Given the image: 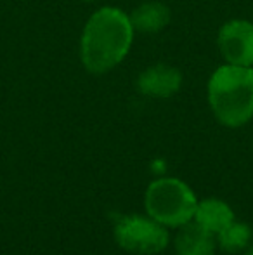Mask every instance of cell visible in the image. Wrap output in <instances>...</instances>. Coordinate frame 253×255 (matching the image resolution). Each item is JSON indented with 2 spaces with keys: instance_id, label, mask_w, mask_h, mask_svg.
<instances>
[{
  "instance_id": "1",
  "label": "cell",
  "mask_w": 253,
  "mask_h": 255,
  "mask_svg": "<svg viewBox=\"0 0 253 255\" xmlns=\"http://www.w3.org/2000/svg\"><path fill=\"white\" fill-rule=\"evenodd\" d=\"M130 16L118 7H101L85 23L80 38V61L88 73L104 75L116 68L134 42Z\"/></svg>"
},
{
  "instance_id": "5",
  "label": "cell",
  "mask_w": 253,
  "mask_h": 255,
  "mask_svg": "<svg viewBox=\"0 0 253 255\" xmlns=\"http://www.w3.org/2000/svg\"><path fill=\"white\" fill-rule=\"evenodd\" d=\"M217 45L227 64L253 68V23L231 19L219 30Z\"/></svg>"
},
{
  "instance_id": "8",
  "label": "cell",
  "mask_w": 253,
  "mask_h": 255,
  "mask_svg": "<svg viewBox=\"0 0 253 255\" xmlns=\"http://www.w3.org/2000/svg\"><path fill=\"white\" fill-rule=\"evenodd\" d=\"M192 221L205 231L217 236L234 221V210L229 207V203L220 198H205L198 202Z\"/></svg>"
},
{
  "instance_id": "11",
  "label": "cell",
  "mask_w": 253,
  "mask_h": 255,
  "mask_svg": "<svg viewBox=\"0 0 253 255\" xmlns=\"http://www.w3.org/2000/svg\"><path fill=\"white\" fill-rule=\"evenodd\" d=\"M245 255H253V243H250L247 249V252H245Z\"/></svg>"
},
{
  "instance_id": "7",
  "label": "cell",
  "mask_w": 253,
  "mask_h": 255,
  "mask_svg": "<svg viewBox=\"0 0 253 255\" xmlns=\"http://www.w3.org/2000/svg\"><path fill=\"white\" fill-rule=\"evenodd\" d=\"M217 240L194 221L179 228L175 236V255H215Z\"/></svg>"
},
{
  "instance_id": "2",
  "label": "cell",
  "mask_w": 253,
  "mask_h": 255,
  "mask_svg": "<svg viewBox=\"0 0 253 255\" xmlns=\"http://www.w3.org/2000/svg\"><path fill=\"white\" fill-rule=\"evenodd\" d=\"M208 104L224 127L238 128L253 118V68L222 64L208 80Z\"/></svg>"
},
{
  "instance_id": "6",
  "label": "cell",
  "mask_w": 253,
  "mask_h": 255,
  "mask_svg": "<svg viewBox=\"0 0 253 255\" xmlns=\"http://www.w3.org/2000/svg\"><path fill=\"white\" fill-rule=\"evenodd\" d=\"M182 85V73L172 64H153L137 77L135 87L146 98L169 99L179 92Z\"/></svg>"
},
{
  "instance_id": "10",
  "label": "cell",
  "mask_w": 253,
  "mask_h": 255,
  "mask_svg": "<svg viewBox=\"0 0 253 255\" xmlns=\"http://www.w3.org/2000/svg\"><path fill=\"white\" fill-rule=\"evenodd\" d=\"M253 231L248 224L245 222L233 221L227 228H224L219 235L215 236L217 247H219L222 252L227 254H238L243 252L248 249V245L252 243Z\"/></svg>"
},
{
  "instance_id": "9",
  "label": "cell",
  "mask_w": 253,
  "mask_h": 255,
  "mask_svg": "<svg viewBox=\"0 0 253 255\" xmlns=\"http://www.w3.org/2000/svg\"><path fill=\"white\" fill-rule=\"evenodd\" d=\"M128 16L134 30L146 35L160 33L170 23V9L162 2H144Z\"/></svg>"
},
{
  "instance_id": "4",
  "label": "cell",
  "mask_w": 253,
  "mask_h": 255,
  "mask_svg": "<svg viewBox=\"0 0 253 255\" xmlns=\"http://www.w3.org/2000/svg\"><path fill=\"white\" fill-rule=\"evenodd\" d=\"M120 249L135 255H158L169 247V229L148 214H128L118 219L113 229Z\"/></svg>"
},
{
  "instance_id": "3",
  "label": "cell",
  "mask_w": 253,
  "mask_h": 255,
  "mask_svg": "<svg viewBox=\"0 0 253 255\" xmlns=\"http://www.w3.org/2000/svg\"><path fill=\"white\" fill-rule=\"evenodd\" d=\"M199 200L184 181L158 177L149 182L144 195L146 214L167 229H179L194 219Z\"/></svg>"
},
{
  "instance_id": "12",
  "label": "cell",
  "mask_w": 253,
  "mask_h": 255,
  "mask_svg": "<svg viewBox=\"0 0 253 255\" xmlns=\"http://www.w3.org/2000/svg\"><path fill=\"white\" fill-rule=\"evenodd\" d=\"M84 2H92V0H84Z\"/></svg>"
}]
</instances>
